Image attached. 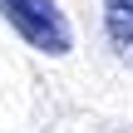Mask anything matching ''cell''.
<instances>
[{
    "label": "cell",
    "instance_id": "cell-1",
    "mask_svg": "<svg viewBox=\"0 0 133 133\" xmlns=\"http://www.w3.org/2000/svg\"><path fill=\"white\" fill-rule=\"evenodd\" d=\"M0 15L10 20V30L30 44V49H39V54H69L74 49V30H69V20H64V10L54 5V0H0Z\"/></svg>",
    "mask_w": 133,
    "mask_h": 133
},
{
    "label": "cell",
    "instance_id": "cell-2",
    "mask_svg": "<svg viewBox=\"0 0 133 133\" xmlns=\"http://www.w3.org/2000/svg\"><path fill=\"white\" fill-rule=\"evenodd\" d=\"M104 39L123 64H133V0H104Z\"/></svg>",
    "mask_w": 133,
    "mask_h": 133
}]
</instances>
